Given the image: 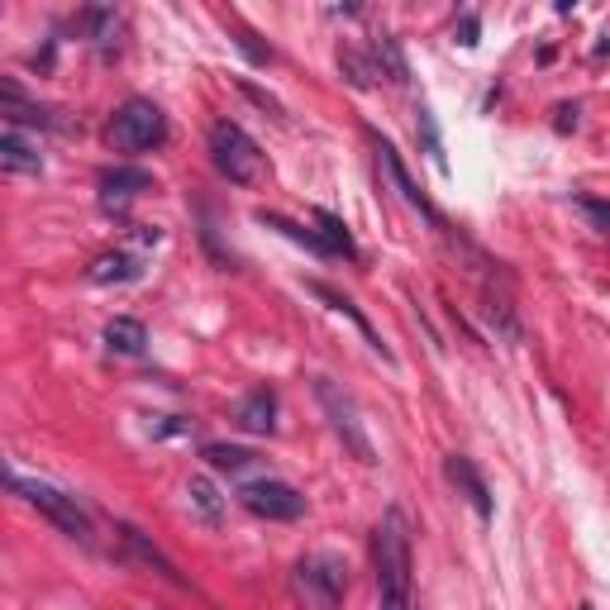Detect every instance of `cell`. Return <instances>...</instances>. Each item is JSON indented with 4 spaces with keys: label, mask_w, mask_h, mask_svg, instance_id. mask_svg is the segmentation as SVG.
Instances as JSON below:
<instances>
[{
    "label": "cell",
    "mask_w": 610,
    "mask_h": 610,
    "mask_svg": "<svg viewBox=\"0 0 610 610\" xmlns=\"http://www.w3.org/2000/svg\"><path fill=\"white\" fill-rule=\"evenodd\" d=\"M372 573H377V597L382 610H415L411 601V520L405 511L382 515V525L372 530Z\"/></svg>",
    "instance_id": "1"
},
{
    "label": "cell",
    "mask_w": 610,
    "mask_h": 610,
    "mask_svg": "<svg viewBox=\"0 0 610 610\" xmlns=\"http://www.w3.org/2000/svg\"><path fill=\"white\" fill-rule=\"evenodd\" d=\"M10 491L20 497L24 505H34L39 515H48L57 530L67 534V540L77 544H96V525L91 515H86V505L72 497V491L53 487V482H39V477H24V472H10Z\"/></svg>",
    "instance_id": "2"
},
{
    "label": "cell",
    "mask_w": 610,
    "mask_h": 610,
    "mask_svg": "<svg viewBox=\"0 0 610 610\" xmlns=\"http://www.w3.org/2000/svg\"><path fill=\"white\" fill-rule=\"evenodd\" d=\"M292 601L301 610H344V597H348V563L339 554H305L292 577Z\"/></svg>",
    "instance_id": "3"
},
{
    "label": "cell",
    "mask_w": 610,
    "mask_h": 610,
    "mask_svg": "<svg viewBox=\"0 0 610 610\" xmlns=\"http://www.w3.org/2000/svg\"><path fill=\"white\" fill-rule=\"evenodd\" d=\"M210 163L225 182L235 186H258L263 182V149L249 139V129H239L235 120H220L210 129Z\"/></svg>",
    "instance_id": "4"
},
{
    "label": "cell",
    "mask_w": 610,
    "mask_h": 610,
    "mask_svg": "<svg viewBox=\"0 0 610 610\" xmlns=\"http://www.w3.org/2000/svg\"><path fill=\"white\" fill-rule=\"evenodd\" d=\"M110 143L120 153H153V149H163L167 143V115L153 106V100H143V96H129L120 110L110 115Z\"/></svg>",
    "instance_id": "5"
},
{
    "label": "cell",
    "mask_w": 610,
    "mask_h": 610,
    "mask_svg": "<svg viewBox=\"0 0 610 610\" xmlns=\"http://www.w3.org/2000/svg\"><path fill=\"white\" fill-rule=\"evenodd\" d=\"M311 386H315V401L325 405V415H329V429L344 439V448L353 454L358 462H377V448L368 439V429H362V415H358V401L348 396V391L339 382H329V377H311Z\"/></svg>",
    "instance_id": "6"
},
{
    "label": "cell",
    "mask_w": 610,
    "mask_h": 610,
    "mask_svg": "<svg viewBox=\"0 0 610 610\" xmlns=\"http://www.w3.org/2000/svg\"><path fill=\"white\" fill-rule=\"evenodd\" d=\"M239 505L249 515H258V520H277V525L305 515V497L292 482H277V477H268V482H249L239 491Z\"/></svg>",
    "instance_id": "7"
},
{
    "label": "cell",
    "mask_w": 610,
    "mask_h": 610,
    "mask_svg": "<svg viewBox=\"0 0 610 610\" xmlns=\"http://www.w3.org/2000/svg\"><path fill=\"white\" fill-rule=\"evenodd\" d=\"M362 134H368L372 139V153H377V163H382L386 167V177L391 182H396V192L405 196V200H411V206L420 210V215H425V220L434 225V229H448V220H444V215L439 210H434V200L425 196V192H420V186L411 182V172H405V163H401V153H396V143H391V139H382V134H377V129H362Z\"/></svg>",
    "instance_id": "8"
},
{
    "label": "cell",
    "mask_w": 610,
    "mask_h": 610,
    "mask_svg": "<svg viewBox=\"0 0 610 610\" xmlns=\"http://www.w3.org/2000/svg\"><path fill=\"white\" fill-rule=\"evenodd\" d=\"M444 477H448V482H454V487H458V497H462V501H468V505H472V511H477V515H482V520H491V511H497V505H491L487 477H482V472H477V462H472L468 454H448V458H444Z\"/></svg>",
    "instance_id": "9"
},
{
    "label": "cell",
    "mask_w": 610,
    "mask_h": 610,
    "mask_svg": "<svg viewBox=\"0 0 610 610\" xmlns=\"http://www.w3.org/2000/svg\"><path fill=\"white\" fill-rule=\"evenodd\" d=\"M143 192H153V172H143V167H110V172H100V206L106 210H124L134 196Z\"/></svg>",
    "instance_id": "10"
},
{
    "label": "cell",
    "mask_w": 610,
    "mask_h": 610,
    "mask_svg": "<svg viewBox=\"0 0 610 610\" xmlns=\"http://www.w3.org/2000/svg\"><path fill=\"white\" fill-rule=\"evenodd\" d=\"M235 425L243 434H258V439H268V434L277 429V391H272V386H253L249 396L239 401Z\"/></svg>",
    "instance_id": "11"
},
{
    "label": "cell",
    "mask_w": 610,
    "mask_h": 610,
    "mask_svg": "<svg viewBox=\"0 0 610 610\" xmlns=\"http://www.w3.org/2000/svg\"><path fill=\"white\" fill-rule=\"evenodd\" d=\"M120 540H124V548H129V554H134V558L143 563V568H153L157 577H167L172 587H186V577H182V568H177V563H172V558H167L157 544H149V540H143V534H139L134 525H120Z\"/></svg>",
    "instance_id": "12"
},
{
    "label": "cell",
    "mask_w": 610,
    "mask_h": 610,
    "mask_svg": "<svg viewBox=\"0 0 610 610\" xmlns=\"http://www.w3.org/2000/svg\"><path fill=\"white\" fill-rule=\"evenodd\" d=\"M311 292H315L319 301H325V305H329V311H334V315H348V319H353V325H358V334H362V339H368V344H372V353H382V358L391 362V348H386L382 339H377L372 319H368V315H362V311H358V305H353V301H348V296H339V292H334V286H325V282H311Z\"/></svg>",
    "instance_id": "13"
},
{
    "label": "cell",
    "mask_w": 610,
    "mask_h": 610,
    "mask_svg": "<svg viewBox=\"0 0 610 610\" xmlns=\"http://www.w3.org/2000/svg\"><path fill=\"white\" fill-rule=\"evenodd\" d=\"M0 167H6V172H29V177L43 172L39 143H29L20 129H6V134H0Z\"/></svg>",
    "instance_id": "14"
},
{
    "label": "cell",
    "mask_w": 610,
    "mask_h": 610,
    "mask_svg": "<svg viewBox=\"0 0 610 610\" xmlns=\"http://www.w3.org/2000/svg\"><path fill=\"white\" fill-rule=\"evenodd\" d=\"M106 348L120 358H139L143 348H149V329H143V319L134 315H115L106 325Z\"/></svg>",
    "instance_id": "15"
},
{
    "label": "cell",
    "mask_w": 610,
    "mask_h": 610,
    "mask_svg": "<svg viewBox=\"0 0 610 610\" xmlns=\"http://www.w3.org/2000/svg\"><path fill=\"white\" fill-rule=\"evenodd\" d=\"M186 505H192V515H200L210 530L225 520V497H220V487H215L206 472H196L192 482H186Z\"/></svg>",
    "instance_id": "16"
},
{
    "label": "cell",
    "mask_w": 610,
    "mask_h": 610,
    "mask_svg": "<svg viewBox=\"0 0 610 610\" xmlns=\"http://www.w3.org/2000/svg\"><path fill=\"white\" fill-rule=\"evenodd\" d=\"M139 258L134 253H100L91 268H86V277H91L96 286H110V282H134L139 277Z\"/></svg>",
    "instance_id": "17"
},
{
    "label": "cell",
    "mask_w": 610,
    "mask_h": 610,
    "mask_svg": "<svg viewBox=\"0 0 610 610\" xmlns=\"http://www.w3.org/2000/svg\"><path fill=\"white\" fill-rule=\"evenodd\" d=\"M482 315L491 319V329L501 334L505 344H520L525 339V325H520V315H515V305L505 301V296H497V292H487L482 296Z\"/></svg>",
    "instance_id": "18"
},
{
    "label": "cell",
    "mask_w": 610,
    "mask_h": 610,
    "mask_svg": "<svg viewBox=\"0 0 610 610\" xmlns=\"http://www.w3.org/2000/svg\"><path fill=\"white\" fill-rule=\"evenodd\" d=\"M258 225H268V229H282L292 243H305L311 253H325L329 258V249H325V239H319V229H305V225H296V220H286V215H277V210H258Z\"/></svg>",
    "instance_id": "19"
},
{
    "label": "cell",
    "mask_w": 610,
    "mask_h": 610,
    "mask_svg": "<svg viewBox=\"0 0 610 610\" xmlns=\"http://www.w3.org/2000/svg\"><path fill=\"white\" fill-rule=\"evenodd\" d=\"M315 225H319V239H325V249H329V258H358V243H353V235L344 229V220L339 215H329V210H319L315 215Z\"/></svg>",
    "instance_id": "20"
},
{
    "label": "cell",
    "mask_w": 610,
    "mask_h": 610,
    "mask_svg": "<svg viewBox=\"0 0 610 610\" xmlns=\"http://www.w3.org/2000/svg\"><path fill=\"white\" fill-rule=\"evenodd\" d=\"M81 29H86V39H91L96 48H110L115 34H120V14H115V10H86Z\"/></svg>",
    "instance_id": "21"
},
{
    "label": "cell",
    "mask_w": 610,
    "mask_h": 610,
    "mask_svg": "<svg viewBox=\"0 0 610 610\" xmlns=\"http://www.w3.org/2000/svg\"><path fill=\"white\" fill-rule=\"evenodd\" d=\"M372 63H377V72H391V81H405L411 72H405V57H401V43L391 39V34H382L372 43Z\"/></svg>",
    "instance_id": "22"
},
{
    "label": "cell",
    "mask_w": 610,
    "mask_h": 610,
    "mask_svg": "<svg viewBox=\"0 0 610 610\" xmlns=\"http://www.w3.org/2000/svg\"><path fill=\"white\" fill-rule=\"evenodd\" d=\"M200 458L210 462V468H229V472H243L253 462L249 448H239V444H206L200 448Z\"/></svg>",
    "instance_id": "23"
},
{
    "label": "cell",
    "mask_w": 610,
    "mask_h": 610,
    "mask_svg": "<svg viewBox=\"0 0 610 610\" xmlns=\"http://www.w3.org/2000/svg\"><path fill=\"white\" fill-rule=\"evenodd\" d=\"M339 67H344V77L353 81L358 91H368L372 77H377V63H372V57H362V53H353V48H339Z\"/></svg>",
    "instance_id": "24"
},
{
    "label": "cell",
    "mask_w": 610,
    "mask_h": 610,
    "mask_svg": "<svg viewBox=\"0 0 610 610\" xmlns=\"http://www.w3.org/2000/svg\"><path fill=\"white\" fill-rule=\"evenodd\" d=\"M577 210L587 215L597 235H610V200H597V196H577Z\"/></svg>",
    "instance_id": "25"
},
{
    "label": "cell",
    "mask_w": 610,
    "mask_h": 610,
    "mask_svg": "<svg viewBox=\"0 0 610 610\" xmlns=\"http://www.w3.org/2000/svg\"><path fill=\"white\" fill-rule=\"evenodd\" d=\"M477 34H482V20H477V14H462V24H458V43H462V48H472Z\"/></svg>",
    "instance_id": "26"
},
{
    "label": "cell",
    "mask_w": 610,
    "mask_h": 610,
    "mask_svg": "<svg viewBox=\"0 0 610 610\" xmlns=\"http://www.w3.org/2000/svg\"><path fill=\"white\" fill-rule=\"evenodd\" d=\"M568 129H577V106H563L558 110V134H568Z\"/></svg>",
    "instance_id": "27"
},
{
    "label": "cell",
    "mask_w": 610,
    "mask_h": 610,
    "mask_svg": "<svg viewBox=\"0 0 610 610\" xmlns=\"http://www.w3.org/2000/svg\"><path fill=\"white\" fill-rule=\"evenodd\" d=\"M582 610H591V606H582Z\"/></svg>",
    "instance_id": "28"
}]
</instances>
